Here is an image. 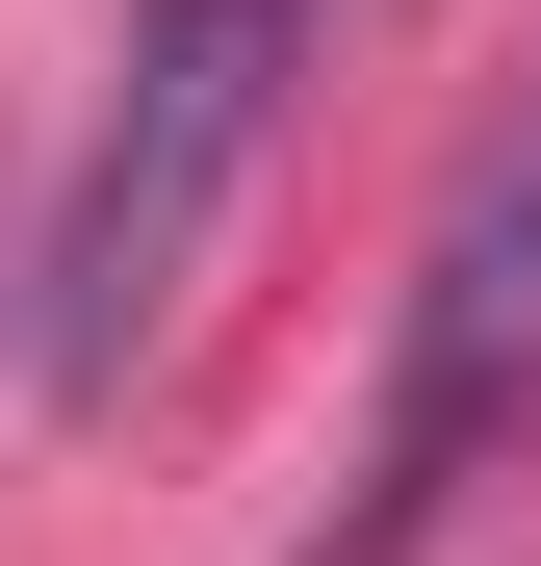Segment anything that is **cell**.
<instances>
[{
  "label": "cell",
  "mask_w": 541,
  "mask_h": 566,
  "mask_svg": "<svg viewBox=\"0 0 541 566\" xmlns=\"http://www.w3.org/2000/svg\"><path fill=\"white\" fill-rule=\"evenodd\" d=\"M310 52H335V0H129V52H104V129H77V180H52V258H27V387H52V412H104L129 360L180 335V283H207L232 180L284 155Z\"/></svg>",
  "instance_id": "obj_1"
},
{
  "label": "cell",
  "mask_w": 541,
  "mask_h": 566,
  "mask_svg": "<svg viewBox=\"0 0 541 566\" xmlns=\"http://www.w3.org/2000/svg\"><path fill=\"white\" fill-rule=\"evenodd\" d=\"M490 438H541V104H490V155L438 180L413 310H387V438H361V490L310 515V566H413Z\"/></svg>",
  "instance_id": "obj_2"
}]
</instances>
